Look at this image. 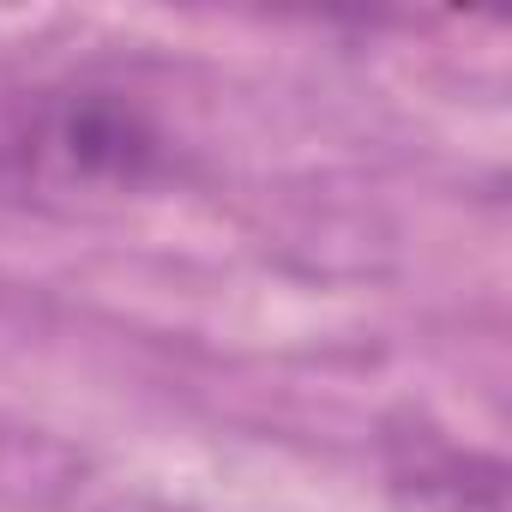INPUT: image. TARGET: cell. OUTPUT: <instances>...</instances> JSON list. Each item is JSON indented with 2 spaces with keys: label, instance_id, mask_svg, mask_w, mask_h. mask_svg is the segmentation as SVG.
I'll list each match as a JSON object with an SVG mask.
<instances>
[{
  "label": "cell",
  "instance_id": "obj_1",
  "mask_svg": "<svg viewBox=\"0 0 512 512\" xmlns=\"http://www.w3.org/2000/svg\"><path fill=\"white\" fill-rule=\"evenodd\" d=\"M0 157H7V175L37 199L97 205L157 187L175 169V139L133 91L73 79L37 91L13 115Z\"/></svg>",
  "mask_w": 512,
  "mask_h": 512
},
{
  "label": "cell",
  "instance_id": "obj_2",
  "mask_svg": "<svg viewBox=\"0 0 512 512\" xmlns=\"http://www.w3.org/2000/svg\"><path fill=\"white\" fill-rule=\"evenodd\" d=\"M386 500L392 512H506V464L404 416L386 434Z\"/></svg>",
  "mask_w": 512,
  "mask_h": 512
}]
</instances>
